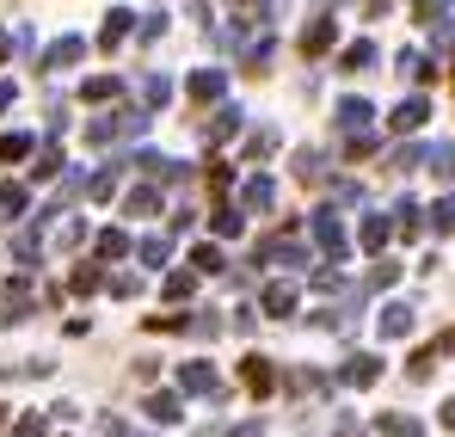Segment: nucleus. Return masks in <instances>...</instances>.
<instances>
[{
  "instance_id": "obj_1",
  "label": "nucleus",
  "mask_w": 455,
  "mask_h": 437,
  "mask_svg": "<svg viewBox=\"0 0 455 437\" xmlns=\"http://www.w3.org/2000/svg\"><path fill=\"white\" fill-rule=\"evenodd\" d=\"M148 130V111H117V117H92L86 124V142H117V136H142Z\"/></svg>"
},
{
  "instance_id": "obj_2",
  "label": "nucleus",
  "mask_w": 455,
  "mask_h": 437,
  "mask_svg": "<svg viewBox=\"0 0 455 437\" xmlns=\"http://www.w3.org/2000/svg\"><path fill=\"white\" fill-rule=\"evenodd\" d=\"M307 234H314V247H320L332 265L345 259V222H339V210H314V216H307Z\"/></svg>"
},
{
  "instance_id": "obj_3",
  "label": "nucleus",
  "mask_w": 455,
  "mask_h": 437,
  "mask_svg": "<svg viewBox=\"0 0 455 437\" xmlns=\"http://www.w3.org/2000/svg\"><path fill=\"white\" fill-rule=\"evenodd\" d=\"M339 130H345V142L351 136H376V105L370 99H345L339 105Z\"/></svg>"
},
{
  "instance_id": "obj_4",
  "label": "nucleus",
  "mask_w": 455,
  "mask_h": 437,
  "mask_svg": "<svg viewBox=\"0 0 455 437\" xmlns=\"http://www.w3.org/2000/svg\"><path fill=\"white\" fill-rule=\"evenodd\" d=\"M339 382H351V388H376V382H381V358H370V352L345 358V369H339Z\"/></svg>"
},
{
  "instance_id": "obj_5",
  "label": "nucleus",
  "mask_w": 455,
  "mask_h": 437,
  "mask_svg": "<svg viewBox=\"0 0 455 437\" xmlns=\"http://www.w3.org/2000/svg\"><path fill=\"white\" fill-rule=\"evenodd\" d=\"M216 369L210 364H179V394H216Z\"/></svg>"
},
{
  "instance_id": "obj_6",
  "label": "nucleus",
  "mask_w": 455,
  "mask_h": 437,
  "mask_svg": "<svg viewBox=\"0 0 455 437\" xmlns=\"http://www.w3.org/2000/svg\"><path fill=\"white\" fill-rule=\"evenodd\" d=\"M425 117H431V105H425V99L412 93V99H400V105H394V117H387V124H394L400 136H412V130H419Z\"/></svg>"
},
{
  "instance_id": "obj_7",
  "label": "nucleus",
  "mask_w": 455,
  "mask_h": 437,
  "mask_svg": "<svg viewBox=\"0 0 455 437\" xmlns=\"http://www.w3.org/2000/svg\"><path fill=\"white\" fill-rule=\"evenodd\" d=\"M277 204V185L265 179V173H252L246 185H240V210H271Z\"/></svg>"
},
{
  "instance_id": "obj_8",
  "label": "nucleus",
  "mask_w": 455,
  "mask_h": 437,
  "mask_svg": "<svg viewBox=\"0 0 455 437\" xmlns=\"http://www.w3.org/2000/svg\"><path fill=\"white\" fill-rule=\"evenodd\" d=\"M412 320H419V314H412V302H387V308H381V339H406V333H412Z\"/></svg>"
},
{
  "instance_id": "obj_9",
  "label": "nucleus",
  "mask_w": 455,
  "mask_h": 437,
  "mask_svg": "<svg viewBox=\"0 0 455 437\" xmlns=\"http://www.w3.org/2000/svg\"><path fill=\"white\" fill-rule=\"evenodd\" d=\"M80 56H86V44H80V37H56V44L44 50V69H50V74H56V69H75Z\"/></svg>"
},
{
  "instance_id": "obj_10",
  "label": "nucleus",
  "mask_w": 455,
  "mask_h": 437,
  "mask_svg": "<svg viewBox=\"0 0 455 437\" xmlns=\"http://www.w3.org/2000/svg\"><path fill=\"white\" fill-rule=\"evenodd\" d=\"M240 382H246L252 394H271V382H277V369H271V358H259V352H252V358L240 364Z\"/></svg>"
},
{
  "instance_id": "obj_11",
  "label": "nucleus",
  "mask_w": 455,
  "mask_h": 437,
  "mask_svg": "<svg viewBox=\"0 0 455 437\" xmlns=\"http://www.w3.org/2000/svg\"><path fill=\"white\" fill-rule=\"evenodd\" d=\"M259 308H265V314H277V320H283V314H296V284H265V290H259Z\"/></svg>"
},
{
  "instance_id": "obj_12",
  "label": "nucleus",
  "mask_w": 455,
  "mask_h": 437,
  "mask_svg": "<svg viewBox=\"0 0 455 437\" xmlns=\"http://www.w3.org/2000/svg\"><path fill=\"white\" fill-rule=\"evenodd\" d=\"M222 69H197L191 74V99H197V105H210V99H222Z\"/></svg>"
},
{
  "instance_id": "obj_13",
  "label": "nucleus",
  "mask_w": 455,
  "mask_h": 437,
  "mask_svg": "<svg viewBox=\"0 0 455 437\" xmlns=\"http://www.w3.org/2000/svg\"><path fill=\"white\" fill-rule=\"evenodd\" d=\"M259 259H271V265H307V253L296 247V240H265Z\"/></svg>"
},
{
  "instance_id": "obj_14",
  "label": "nucleus",
  "mask_w": 455,
  "mask_h": 437,
  "mask_svg": "<svg viewBox=\"0 0 455 437\" xmlns=\"http://www.w3.org/2000/svg\"><path fill=\"white\" fill-rule=\"evenodd\" d=\"M148 419H154V425H179V419H185L179 394H148Z\"/></svg>"
},
{
  "instance_id": "obj_15",
  "label": "nucleus",
  "mask_w": 455,
  "mask_h": 437,
  "mask_svg": "<svg viewBox=\"0 0 455 437\" xmlns=\"http://www.w3.org/2000/svg\"><path fill=\"white\" fill-rule=\"evenodd\" d=\"M296 179H302V185H320V179H326V154H320V148H302V154H296Z\"/></svg>"
},
{
  "instance_id": "obj_16",
  "label": "nucleus",
  "mask_w": 455,
  "mask_h": 437,
  "mask_svg": "<svg viewBox=\"0 0 455 437\" xmlns=\"http://www.w3.org/2000/svg\"><path fill=\"white\" fill-rule=\"evenodd\" d=\"M130 19H136V12H124V6H117V12H105V25H99V44H105V50H111V44H124V37H130Z\"/></svg>"
},
{
  "instance_id": "obj_17",
  "label": "nucleus",
  "mask_w": 455,
  "mask_h": 437,
  "mask_svg": "<svg viewBox=\"0 0 455 437\" xmlns=\"http://www.w3.org/2000/svg\"><path fill=\"white\" fill-rule=\"evenodd\" d=\"M130 253H136V240H130L124 228H105V234H99V259H130Z\"/></svg>"
},
{
  "instance_id": "obj_18",
  "label": "nucleus",
  "mask_w": 455,
  "mask_h": 437,
  "mask_svg": "<svg viewBox=\"0 0 455 437\" xmlns=\"http://www.w3.org/2000/svg\"><path fill=\"white\" fill-rule=\"evenodd\" d=\"M370 62H376V44H370V37H357V44H345V56H339V69H370Z\"/></svg>"
},
{
  "instance_id": "obj_19",
  "label": "nucleus",
  "mask_w": 455,
  "mask_h": 437,
  "mask_svg": "<svg viewBox=\"0 0 455 437\" xmlns=\"http://www.w3.org/2000/svg\"><path fill=\"white\" fill-rule=\"evenodd\" d=\"M326 44H332V19H314V25L302 31V56H320Z\"/></svg>"
},
{
  "instance_id": "obj_20",
  "label": "nucleus",
  "mask_w": 455,
  "mask_h": 437,
  "mask_svg": "<svg viewBox=\"0 0 455 437\" xmlns=\"http://www.w3.org/2000/svg\"><path fill=\"white\" fill-rule=\"evenodd\" d=\"M394 228H400V234H406V240H412V234H419V228H425V210H419V204H412V198H406V204H394Z\"/></svg>"
},
{
  "instance_id": "obj_21",
  "label": "nucleus",
  "mask_w": 455,
  "mask_h": 437,
  "mask_svg": "<svg viewBox=\"0 0 455 437\" xmlns=\"http://www.w3.org/2000/svg\"><path fill=\"white\" fill-rule=\"evenodd\" d=\"M240 117H246L240 105H222V111H216V124H210V142H228V136L240 130Z\"/></svg>"
},
{
  "instance_id": "obj_22",
  "label": "nucleus",
  "mask_w": 455,
  "mask_h": 437,
  "mask_svg": "<svg viewBox=\"0 0 455 437\" xmlns=\"http://www.w3.org/2000/svg\"><path fill=\"white\" fill-rule=\"evenodd\" d=\"M387 234H394V222H387V216H363V247H370V253L387 247Z\"/></svg>"
},
{
  "instance_id": "obj_23",
  "label": "nucleus",
  "mask_w": 455,
  "mask_h": 437,
  "mask_svg": "<svg viewBox=\"0 0 455 437\" xmlns=\"http://www.w3.org/2000/svg\"><path fill=\"white\" fill-rule=\"evenodd\" d=\"M240 228H246V210H240V204H222V210H216V234H222V240H234Z\"/></svg>"
},
{
  "instance_id": "obj_24",
  "label": "nucleus",
  "mask_w": 455,
  "mask_h": 437,
  "mask_svg": "<svg viewBox=\"0 0 455 437\" xmlns=\"http://www.w3.org/2000/svg\"><path fill=\"white\" fill-rule=\"evenodd\" d=\"M124 210H130V216H154V210H160V191H154V185L130 191V198H124Z\"/></svg>"
},
{
  "instance_id": "obj_25",
  "label": "nucleus",
  "mask_w": 455,
  "mask_h": 437,
  "mask_svg": "<svg viewBox=\"0 0 455 437\" xmlns=\"http://www.w3.org/2000/svg\"><path fill=\"white\" fill-rule=\"evenodd\" d=\"M166 253H172V247H166V234H148V240H136V259H142V265H166Z\"/></svg>"
},
{
  "instance_id": "obj_26",
  "label": "nucleus",
  "mask_w": 455,
  "mask_h": 437,
  "mask_svg": "<svg viewBox=\"0 0 455 437\" xmlns=\"http://www.w3.org/2000/svg\"><path fill=\"white\" fill-rule=\"evenodd\" d=\"M31 154V136L25 130H12V136H0V166H12V160H25Z\"/></svg>"
},
{
  "instance_id": "obj_27",
  "label": "nucleus",
  "mask_w": 455,
  "mask_h": 437,
  "mask_svg": "<svg viewBox=\"0 0 455 437\" xmlns=\"http://www.w3.org/2000/svg\"><path fill=\"white\" fill-rule=\"evenodd\" d=\"M166 99H172V80H166V74H148V80H142V105H166Z\"/></svg>"
},
{
  "instance_id": "obj_28",
  "label": "nucleus",
  "mask_w": 455,
  "mask_h": 437,
  "mask_svg": "<svg viewBox=\"0 0 455 437\" xmlns=\"http://www.w3.org/2000/svg\"><path fill=\"white\" fill-rule=\"evenodd\" d=\"M381 437H419V419H406V413H381Z\"/></svg>"
},
{
  "instance_id": "obj_29",
  "label": "nucleus",
  "mask_w": 455,
  "mask_h": 437,
  "mask_svg": "<svg viewBox=\"0 0 455 437\" xmlns=\"http://www.w3.org/2000/svg\"><path fill=\"white\" fill-rule=\"evenodd\" d=\"M419 160H425V148H419V142H406V148H394V154H387V166H394V173H412Z\"/></svg>"
},
{
  "instance_id": "obj_30",
  "label": "nucleus",
  "mask_w": 455,
  "mask_h": 437,
  "mask_svg": "<svg viewBox=\"0 0 455 437\" xmlns=\"http://www.w3.org/2000/svg\"><path fill=\"white\" fill-rule=\"evenodd\" d=\"M431 228H437V234H455V191H450V198H437V210H431Z\"/></svg>"
},
{
  "instance_id": "obj_31",
  "label": "nucleus",
  "mask_w": 455,
  "mask_h": 437,
  "mask_svg": "<svg viewBox=\"0 0 455 437\" xmlns=\"http://www.w3.org/2000/svg\"><path fill=\"white\" fill-rule=\"evenodd\" d=\"M425 160H431V173H437V179H455V148H431Z\"/></svg>"
},
{
  "instance_id": "obj_32",
  "label": "nucleus",
  "mask_w": 455,
  "mask_h": 437,
  "mask_svg": "<svg viewBox=\"0 0 455 437\" xmlns=\"http://www.w3.org/2000/svg\"><path fill=\"white\" fill-rule=\"evenodd\" d=\"M86 99H92V105H99V99H117V80H111V74H92V80H86Z\"/></svg>"
},
{
  "instance_id": "obj_33",
  "label": "nucleus",
  "mask_w": 455,
  "mask_h": 437,
  "mask_svg": "<svg viewBox=\"0 0 455 437\" xmlns=\"http://www.w3.org/2000/svg\"><path fill=\"white\" fill-rule=\"evenodd\" d=\"M31 173H37V179H56V173H62V154H56V148H37V166H31Z\"/></svg>"
},
{
  "instance_id": "obj_34",
  "label": "nucleus",
  "mask_w": 455,
  "mask_h": 437,
  "mask_svg": "<svg viewBox=\"0 0 455 437\" xmlns=\"http://www.w3.org/2000/svg\"><path fill=\"white\" fill-rule=\"evenodd\" d=\"M191 265H197L204 278H216V271H222V253H216V247H197V253H191Z\"/></svg>"
},
{
  "instance_id": "obj_35",
  "label": "nucleus",
  "mask_w": 455,
  "mask_h": 437,
  "mask_svg": "<svg viewBox=\"0 0 455 437\" xmlns=\"http://www.w3.org/2000/svg\"><path fill=\"white\" fill-rule=\"evenodd\" d=\"M191 290H197V278H191V271H172V278H166V295H172V302H185Z\"/></svg>"
},
{
  "instance_id": "obj_36",
  "label": "nucleus",
  "mask_w": 455,
  "mask_h": 437,
  "mask_svg": "<svg viewBox=\"0 0 455 437\" xmlns=\"http://www.w3.org/2000/svg\"><path fill=\"white\" fill-rule=\"evenodd\" d=\"M0 210L19 216V210H25V185H0Z\"/></svg>"
},
{
  "instance_id": "obj_37",
  "label": "nucleus",
  "mask_w": 455,
  "mask_h": 437,
  "mask_svg": "<svg viewBox=\"0 0 455 437\" xmlns=\"http://www.w3.org/2000/svg\"><path fill=\"white\" fill-rule=\"evenodd\" d=\"M19 437H50V419H44V413H25V419H19Z\"/></svg>"
},
{
  "instance_id": "obj_38",
  "label": "nucleus",
  "mask_w": 455,
  "mask_h": 437,
  "mask_svg": "<svg viewBox=\"0 0 455 437\" xmlns=\"http://www.w3.org/2000/svg\"><path fill=\"white\" fill-rule=\"evenodd\" d=\"M86 191H92V198H111V191H117V166H111V173H92Z\"/></svg>"
},
{
  "instance_id": "obj_39",
  "label": "nucleus",
  "mask_w": 455,
  "mask_h": 437,
  "mask_svg": "<svg viewBox=\"0 0 455 437\" xmlns=\"http://www.w3.org/2000/svg\"><path fill=\"white\" fill-rule=\"evenodd\" d=\"M271 148H277V130H259V136H252V142H246V154H252V160H259V154H271Z\"/></svg>"
},
{
  "instance_id": "obj_40",
  "label": "nucleus",
  "mask_w": 455,
  "mask_h": 437,
  "mask_svg": "<svg viewBox=\"0 0 455 437\" xmlns=\"http://www.w3.org/2000/svg\"><path fill=\"white\" fill-rule=\"evenodd\" d=\"M99 284H105V278H99L92 265H80V271H75V290H80V295H92V290H99Z\"/></svg>"
},
{
  "instance_id": "obj_41",
  "label": "nucleus",
  "mask_w": 455,
  "mask_h": 437,
  "mask_svg": "<svg viewBox=\"0 0 455 437\" xmlns=\"http://www.w3.org/2000/svg\"><path fill=\"white\" fill-rule=\"evenodd\" d=\"M443 12H450V0H419V19H425V25H437Z\"/></svg>"
},
{
  "instance_id": "obj_42",
  "label": "nucleus",
  "mask_w": 455,
  "mask_h": 437,
  "mask_svg": "<svg viewBox=\"0 0 455 437\" xmlns=\"http://www.w3.org/2000/svg\"><path fill=\"white\" fill-rule=\"evenodd\" d=\"M99 437H130V432H124V419H99Z\"/></svg>"
},
{
  "instance_id": "obj_43",
  "label": "nucleus",
  "mask_w": 455,
  "mask_h": 437,
  "mask_svg": "<svg viewBox=\"0 0 455 437\" xmlns=\"http://www.w3.org/2000/svg\"><path fill=\"white\" fill-rule=\"evenodd\" d=\"M443 432H455V401H450V407H443Z\"/></svg>"
},
{
  "instance_id": "obj_44",
  "label": "nucleus",
  "mask_w": 455,
  "mask_h": 437,
  "mask_svg": "<svg viewBox=\"0 0 455 437\" xmlns=\"http://www.w3.org/2000/svg\"><path fill=\"white\" fill-rule=\"evenodd\" d=\"M6 105H12V86H6V80H0V111H6Z\"/></svg>"
},
{
  "instance_id": "obj_45",
  "label": "nucleus",
  "mask_w": 455,
  "mask_h": 437,
  "mask_svg": "<svg viewBox=\"0 0 455 437\" xmlns=\"http://www.w3.org/2000/svg\"><path fill=\"white\" fill-rule=\"evenodd\" d=\"M0 62H6V37H0Z\"/></svg>"
},
{
  "instance_id": "obj_46",
  "label": "nucleus",
  "mask_w": 455,
  "mask_h": 437,
  "mask_svg": "<svg viewBox=\"0 0 455 437\" xmlns=\"http://www.w3.org/2000/svg\"><path fill=\"white\" fill-rule=\"evenodd\" d=\"M0 425H6V413H0Z\"/></svg>"
}]
</instances>
